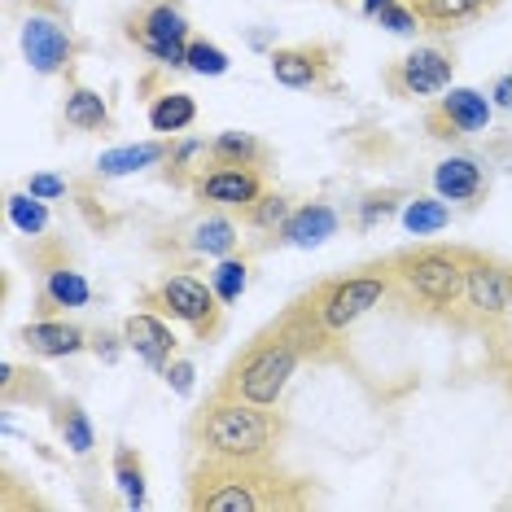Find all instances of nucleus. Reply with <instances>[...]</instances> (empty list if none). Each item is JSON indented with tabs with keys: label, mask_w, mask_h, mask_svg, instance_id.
Instances as JSON below:
<instances>
[{
	"label": "nucleus",
	"mask_w": 512,
	"mask_h": 512,
	"mask_svg": "<svg viewBox=\"0 0 512 512\" xmlns=\"http://www.w3.org/2000/svg\"><path fill=\"white\" fill-rule=\"evenodd\" d=\"M324 342H333V337L316 324L307 298H298L281 320L267 324V329L246 346V351L232 359L215 394H224V399H246V403L276 407V403H281V394H285V386H289V377L298 372V364L316 355Z\"/></svg>",
	"instance_id": "f257e3e1"
},
{
	"label": "nucleus",
	"mask_w": 512,
	"mask_h": 512,
	"mask_svg": "<svg viewBox=\"0 0 512 512\" xmlns=\"http://www.w3.org/2000/svg\"><path fill=\"white\" fill-rule=\"evenodd\" d=\"M307 495L298 482H289L267 464H246V460H211L193 469V491L189 508L197 512H267V508H298Z\"/></svg>",
	"instance_id": "f03ea898"
},
{
	"label": "nucleus",
	"mask_w": 512,
	"mask_h": 512,
	"mask_svg": "<svg viewBox=\"0 0 512 512\" xmlns=\"http://www.w3.org/2000/svg\"><path fill=\"white\" fill-rule=\"evenodd\" d=\"M469 250L456 246H416L390 259V298L403 311L425 320H456L464 298Z\"/></svg>",
	"instance_id": "7ed1b4c3"
},
{
	"label": "nucleus",
	"mask_w": 512,
	"mask_h": 512,
	"mask_svg": "<svg viewBox=\"0 0 512 512\" xmlns=\"http://www.w3.org/2000/svg\"><path fill=\"white\" fill-rule=\"evenodd\" d=\"M189 438H193L197 456L267 464L276 456V442H281V421H276V412H267L263 403L215 394V403L193 416Z\"/></svg>",
	"instance_id": "20e7f679"
},
{
	"label": "nucleus",
	"mask_w": 512,
	"mask_h": 512,
	"mask_svg": "<svg viewBox=\"0 0 512 512\" xmlns=\"http://www.w3.org/2000/svg\"><path fill=\"white\" fill-rule=\"evenodd\" d=\"M386 298H390V263H377V267H364V272L333 276V281L316 285L307 294V307L320 329L337 337L364 320L372 307H381Z\"/></svg>",
	"instance_id": "39448f33"
},
{
	"label": "nucleus",
	"mask_w": 512,
	"mask_h": 512,
	"mask_svg": "<svg viewBox=\"0 0 512 512\" xmlns=\"http://www.w3.org/2000/svg\"><path fill=\"white\" fill-rule=\"evenodd\" d=\"M508 298H512V263H499L491 254L469 250V272H464V298H460L456 324L495 333L508 316Z\"/></svg>",
	"instance_id": "423d86ee"
},
{
	"label": "nucleus",
	"mask_w": 512,
	"mask_h": 512,
	"mask_svg": "<svg viewBox=\"0 0 512 512\" xmlns=\"http://www.w3.org/2000/svg\"><path fill=\"white\" fill-rule=\"evenodd\" d=\"M158 302L176 320L189 324L202 342H211V337L224 329V307H219L224 298L215 294V285H202L197 276H167V281L158 285Z\"/></svg>",
	"instance_id": "0eeeda50"
},
{
	"label": "nucleus",
	"mask_w": 512,
	"mask_h": 512,
	"mask_svg": "<svg viewBox=\"0 0 512 512\" xmlns=\"http://www.w3.org/2000/svg\"><path fill=\"white\" fill-rule=\"evenodd\" d=\"M132 40L167 66L189 62V22H184L176 5H149L145 14L132 22Z\"/></svg>",
	"instance_id": "6e6552de"
},
{
	"label": "nucleus",
	"mask_w": 512,
	"mask_h": 512,
	"mask_svg": "<svg viewBox=\"0 0 512 512\" xmlns=\"http://www.w3.org/2000/svg\"><path fill=\"white\" fill-rule=\"evenodd\" d=\"M71 31H66L62 18L53 14H31L22 22V53H27V66L36 75H57L66 62H71Z\"/></svg>",
	"instance_id": "1a4fd4ad"
},
{
	"label": "nucleus",
	"mask_w": 512,
	"mask_h": 512,
	"mask_svg": "<svg viewBox=\"0 0 512 512\" xmlns=\"http://www.w3.org/2000/svg\"><path fill=\"white\" fill-rule=\"evenodd\" d=\"M451 57L442 49H412L407 57H399L390 71V88L403 92V97H438L451 84Z\"/></svg>",
	"instance_id": "9d476101"
},
{
	"label": "nucleus",
	"mask_w": 512,
	"mask_h": 512,
	"mask_svg": "<svg viewBox=\"0 0 512 512\" xmlns=\"http://www.w3.org/2000/svg\"><path fill=\"white\" fill-rule=\"evenodd\" d=\"M491 123V101L482 97L477 88H451L442 97L438 114L429 119V127H438L434 136H473Z\"/></svg>",
	"instance_id": "9b49d317"
},
{
	"label": "nucleus",
	"mask_w": 512,
	"mask_h": 512,
	"mask_svg": "<svg viewBox=\"0 0 512 512\" xmlns=\"http://www.w3.org/2000/svg\"><path fill=\"white\" fill-rule=\"evenodd\" d=\"M123 342L132 355H141L154 372H167V364L176 359V333L167 329L158 316H149V311H136V316H127L123 324Z\"/></svg>",
	"instance_id": "f8f14e48"
},
{
	"label": "nucleus",
	"mask_w": 512,
	"mask_h": 512,
	"mask_svg": "<svg viewBox=\"0 0 512 512\" xmlns=\"http://www.w3.org/2000/svg\"><path fill=\"white\" fill-rule=\"evenodd\" d=\"M193 189H197L202 202L237 206V211H250V206L263 197V184H259V176H254L250 167H215V171H206Z\"/></svg>",
	"instance_id": "ddd939ff"
},
{
	"label": "nucleus",
	"mask_w": 512,
	"mask_h": 512,
	"mask_svg": "<svg viewBox=\"0 0 512 512\" xmlns=\"http://www.w3.org/2000/svg\"><path fill=\"white\" fill-rule=\"evenodd\" d=\"M18 342L27 346L31 355H44V359H62V355H75L88 346V333L79 324H66V320H40V324H27L18 333Z\"/></svg>",
	"instance_id": "4468645a"
},
{
	"label": "nucleus",
	"mask_w": 512,
	"mask_h": 512,
	"mask_svg": "<svg viewBox=\"0 0 512 512\" xmlns=\"http://www.w3.org/2000/svg\"><path fill=\"white\" fill-rule=\"evenodd\" d=\"M337 232V215H333V206H324V202H307L302 211H294L285 219V228H281V237L289 241V246H298V250H316L324 246Z\"/></svg>",
	"instance_id": "2eb2a0df"
},
{
	"label": "nucleus",
	"mask_w": 512,
	"mask_h": 512,
	"mask_svg": "<svg viewBox=\"0 0 512 512\" xmlns=\"http://www.w3.org/2000/svg\"><path fill=\"white\" fill-rule=\"evenodd\" d=\"M329 62H324V49H276L272 53V79L285 88H316Z\"/></svg>",
	"instance_id": "dca6fc26"
},
{
	"label": "nucleus",
	"mask_w": 512,
	"mask_h": 512,
	"mask_svg": "<svg viewBox=\"0 0 512 512\" xmlns=\"http://www.w3.org/2000/svg\"><path fill=\"white\" fill-rule=\"evenodd\" d=\"M434 189H438L442 202H473V197L486 189L482 167H477L473 158H447V162H438Z\"/></svg>",
	"instance_id": "f3484780"
},
{
	"label": "nucleus",
	"mask_w": 512,
	"mask_h": 512,
	"mask_svg": "<svg viewBox=\"0 0 512 512\" xmlns=\"http://www.w3.org/2000/svg\"><path fill=\"white\" fill-rule=\"evenodd\" d=\"M171 158V145L162 141H145V145H123V149H110V154L97 158L101 176H132V171H145L154 167V162Z\"/></svg>",
	"instance_id": "a211bd4d"
},
{
	"label": "nucleus",
	"mask_w": 512,
	"mask_h": 512,
	"mask_svg": "<svg viewBox=\"0 0 512 512\" xmlns=\"http://www.w3.org/2000/svg\"><path fill=\"white\" fill-rule=\"evenodd\" d=\"M407 5L416 9V18L429 22V27H460V22H473L477 14H486V5L491 0H407Z\"/></svg>",
	"instance_id": "6ab92c4d"
},
{
	"label": "nucleus",
	"mask_w": 512,
	"mask_h": 512,
	"mask_svg": "<svg viewBox=\"0 0 512 512\" xmlns=\"http://www.w3.org/2000/svg\"><path fill=\"white\" fill-rule=\"evenodd\" d=\"M189 246L197 254H206V259H228V254L237 250V228H232V219H224V215H206L193 224Z\"/></svg>",
	"instance_id": "aec40b11"
},
{
	"label": "nucleus",
	"mask_w": 512,
	"mask_h": 512,
	"mask_svg": "<svg viewBox=\"0 0 512 512\" xmlns=\"http://www.w3.org/2000/svg\"><path fill=\"white\" fill-rule=\"evenodd\" d=\"M66 123L79 127V132H101V127H110V110H106V97L92 88H71L66 92Z\"/></svg>",
	"instance_id": "412c9836"
},
{
	"label": "nucleus",
	"mask_w": 512,
	"mask_h": 512,
	"mask_svg": "<svg viewBox=\"0 0 512 512\" xmlns=\"http://www.w3.org/2000/svg\"><path fill=\"white\" fill-rule=\"evenodd\" d=\"M197 119V101L189 92H167V97H158L154 106H149V123H154V132L171 136V132H184Z\"/></svg>",
	"instance_id": "4be33fe9"
},
{
	"label": "nucleus",
	"mask_w": 512,
	"mask_h": 512,
	"mask_svg": "<svg viewBox=\"0 0 512 512\" xmlns=\"http://www.w3.org/2000/svg\"><path fill=\"white\" fill-rule=\"evenodd\" d=\"M211 154L219 167H254L263 158V145L250 132H219L211 141Z\"/></svg>",
	"instance_id": "5701e85b"
},
{
	"label": "nucleus",
	"mask_w": 512,
	"mask_h": 512,
	"mask_svg": "<svg viewBox=\"0 0 512 512\" xmlns=\"http://www.w3.org/2000/svg\"><path fill=\"white\" fill-rule=\"evenodd\" d=\"M92 289L79 272H71V267H57V272H49V285H44V302L49 307H88Z\"/></svg>",
	"instance_id": "b1692460"
},
{
	"label": "nucleus",
	"mask_w": 512,
	"mask_h": 512,
	"mask_svg": "<svg viewBox=\"0 0 512 512\" xmlns=\"http://www.w3.org/2000/svg\"><path fill=\"white\" fill-rule=\"evenodd\" d=\"M114 482H119L127 508H145V469H141V456H136L132 447L114 451Z\"/></svg>",
	"instance_id": "393cba45"
},
{
	"label": "nucleus",
	"mask_w": 512,
	"mask_h": 512,
	"mask_svg": "<svg viewBox=\"0 0 512 512\" xmlns=\"http://www.w3.org/2000/svg\"><path fill=\"white\" fill-rule=\"evenodd\" d=\"M403 224L412 237H434V232H442L451 224V211L438 202V197H416V202H407Z\"/></svg>",
	"instance_id": "a878e982"
},
{
	"label": "nucleus",
	"mask_w": 512,
	"mask_h": 512,
	"mask_svg": "<svg viewBox=\"0 0 512 512\" xmlns=\"http://www.w3.org/2000/svg\"><path fill=\"white\" fill-rule=\"evenodd\" d=\"M57 434L66 438V447H71L75 456H88L92 451V425H88L84 407H79L75 399H66L62 407H57Z\"/></svg>",
	"instance_id": "bb28decb"
},
{
	"label": "nucleus",
	"mask_w": 512,
	"mask_h": 512,
	"mask_svg": "<svg viewBox=\"0 0 512 512\" xmlns=\"http://www.w3.org/2000/svg\"><path fill=\"white\" fill-rule=\"evenodd\" d=\"M206 158L215 162V154H211V145H206V141H184V145L171 149V171H167V176L176 184H197L206 176L197 162H206Z\"/></svg>",
	"instance_id": "cd10ccee"
},
{
	"label": "nucleus",
	"mask_w": 512,
	"mask_h": 512,
	"mask_svg": "<svg viewBox=\"0 0 512 512\" xmlns=\"http://www.w3.org/2000/svg\"><path fill=\"white\" fill-rule=\"evenodd\" d=\"M9 219H14V228L22 237H40L44 228H49V211H44V202L36 193H14L9 197Z\"/></svg>",
	"instance_id": "c85d7f7f"
},
{
	"label": "nucleus",
	"mask_w": 512,
	"mask_h": 512,
	"mask_svg": "<svg viewBox=\"0 0 512 512\" xmlns=\"http://www.w3.org/2000/svg\"><path fill=\"white\" fill-rule=\"evenodd\" d=\"M246 281H250V267H246V259H224V263L215 267V276H211L215 294L224 298V302H237L241 294H246Z\"/></svg>",
	"instance_id": "c756f323"
},
{
	"label": "nucleus",
	"mask_w": 512,
	"mask_h": 512,
	"mask_svg": "<svg viewBox=\"0 0 512 512\" xmlns=\"http://www.w3.org/2000/svg\"><path fill=\"white\" fill-rule=\"evenodd\" d=\"M189 71H197V75H228V53L219 49V44H211V40H189Z\"/></svg>",
	"instance_id": "7c9ffc66"
},
{
	"label": "nucleus",
	"mask_w": 512,
	"mask_h": 512,
	"mask_svg": "<svg viewBox=\"0 0 512 512\" xmlns=\"http://www.w3.org/2000/svg\"><path fill=\"white\" fill-rule=\"evenodd\" d=\"M289 215H294V211H289V202H285V197H276V193H263L259 202L250 206V219L259 228H285Z\"/></svg>",
	"instance_id": "2f4dec72"
},
{
	"label": "nucleus",
	"mask_w": 512,
	"mask_h": 512,
	"mask_svg": "<svg viewBox=\"0 0 512 512\" xmlns=\"http://www.w3.org/2000/svg\"><path fill=\"white\" fill-rule=\"evenodd\" d=\"M377 18H381V27H386V31H394V36H412L416 22H421V18H416V9L412 5H399V0H390V5L381 9Z\"/></svg>",
	"instance_id": "473e14b6"
},
{
	"label": "nucleus",
	"mask_w": 512,
	"mask_h": 512,
	"mask_svg": "<svg viewBox=\"0 0 512 512\" xmlns=\"http://www.w3.org/2000/svg\"><path fill=\"white\" fill-rule=\"evenodd\" d=\"M491 346H495V364H504V359H512V298H508V316L504 324L491 333Z\"/></svg>",
	"instance_id": "72a5a7b5"
},
{
	"label": "nucleus",
	"mask_w": 512,
	"mask_h": 512,
	"mask_svg": "<svg viewBox=\"0 0 512 512\" xmlns=\"http://www.w3.org/2000/svg\"><path fill=\"white\" fill-rule=\"evenodd\" d=\"M167 381H171V390H176V394H189L193 390V364H189V359H171V364H167Z\"/></svg>",
	"instance_id": "f704fd0d"
},
{
	"label": "nucleus",
	"mask_w": 512,
	"mask_h": 512,
	"mask_svg": "<svg viewBox=\"0 0 512 512\" xmlns=\"http://www.w3.org/2000/svg\"><path fill=\"white\" fill-rule=\"evenodd\" d=\"M27 193H36L40 202H53V197L66 193V180H57V176H31L27 180Z\"/></svg>",
	"instance_id": "c9c22d12"
},
{
	"label": "nucleus",
	"mask_w": 512,
	"mask_h": 512,
	"mask_svg": "<svg viewBox=\"0 0 512 512\" xmlns=\"http://www.w3.org/2000/svg\"><path fill=\"white\" fill-rule=\"evenodd\" d=\"M491 97H495V106H499V110H512V71H508V75H499V79H495V88H491Z\"/></svg>",
	"instance_id": "e433bc0d"
},
{
	"label": "nucleus",
	"mask_w": 512,
	"mask_h": 512,
	"mask_svg": "<svg viewBox=\"0 0 512 512\" xmlns=\"http://www.w3.org/2000/svg\"><path fill=\"white\" fill-rule=\"evenodd\" d=\"M377 215H381V219L390 215V202H386V197H372V202L364 206V224H372V219H377Z\"/></svg>",
	"instance_id": "4c0bfd02"
},
{
	"label": "nucleus",
	"mask_w": 512,
	"mask_h": 512,
	"mask_svg": "<svg viewBox=\"0 0 512 512\" xmlns=\"http://www.w3.org/2000/svg\"><path fill=\"white\" fill-rule=\"evenodd\" d=\"M386 5H390V0H364V14H368V18H377Z\"/></svg>",
	"instance_id": "58836bf2"
},
{
	"label": "nucleus",
	"mask_w": 512,
	"mask_h": 512,
	"mask_svg": "<svg viewBox=\"0 0 512 512\" xmlns=\"http://www.w3.org/2000/svg\"><path fill=\"white\" fill-rule=\"evenodd\" d=\"M499 372H504V381H508V390H512V359H504V364H499Z\"/></svg>",
	"instance_id": "ea45409f"
}]
</instances>
